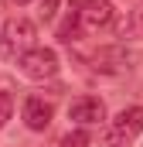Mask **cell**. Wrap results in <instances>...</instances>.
Here are the masks:
<instances>
[{
    "instance_id": "obj_3",
    "label": "cell",
    "mask_w": 143,
    "mask_h": 147,
    "mask_svg": "<svg viewBox=\"0 0 143 147\" xmlns=\"http://www.w3.org/2000/svg\"><path fill=\"white\" fill-rule=\"evenodd\" d=\"M116 21V7L109 3V0H85L82 3V10H78V24L85 28V31H102Z\"/></svg>"
},
{
    "instance_id": "obj_10",
    "label": "cell",
    "mask_w": 143,
    "mask_h": 147,
    "mask_svg": "<svg viewBox=\"0 0 143 147\" xmlns=\"http://www.w3.org/2000/svg\"><path fill=\"white\" fill-rule=\"evenodd\" d=\"M58 3H61V0H37V14H41L44 21H51V17L58 14Z\"/></svg>"
},
{
    "instance_id": "obj_5",
    "label": "cell",
    "mask_w": 143,
    "mask_h": 147,
    "mask_svg": "<svg viewBox=\"0 0 143 147\" xmlns=\"http://www.w3.org/2000/svg\"><path fill=\"white\" fill-rule=\"evenodd\" d=\"M51 103H44V99H37V96H27L24 99V123H27V130H44L48 123H51Z\"/></svg>"
},
{
    "instance_id": "obj_7",
    "label": "cell",
    "mask_w": 143,
    "mask_h": 147,
    "mask_svg": "<svg viewBox=\"0 0 143 147\" xmlns=\"http://www.w3.org/2000/svg\"><path fill=\"white\" fill-rule=\"evenodd\" d=\"M99 147H133V137H126V134H119V130H112V127H109Z\"/></svg>"
},
{
    "instance_id": "obj_8",
    "label": "cell",
    "mask_w": 143,
    "mask_h": 147,
    "mask_svg": "<svg viewBox=\"0 0 143 147\" xmlns=\"http://www.w3.org/2000/svg\"><path fill=\"white\" fill-rule=\"evenodd\" d=\"M61 147H92V140H89L85 130H68V134L61 137Z\"/></svg>"
},
{
    "instance_id": "obj_6",
    "label": "cell",
    "mask_w": 143,
    "mask_h": 147,
    "mask_svg": "<svg viewBox=\"0 0 143 147\" xmlns=\"http://www.w3.org/2000/svg\"><path fill=\"white\" fill-rule=\"evenodd\" d=\"M112 130H119V134H126V137L143 134V106H130V110H123L116 120H112Z\"/></svg>"
},
{
    "instance_id": "obj_11",
    "label": "cell",
    "mask_w": 143,
    "mask_h": 147,
    "mask_svg": "<svg viewBox=\"0 0 143 147\" xmlns=\"http://www.w3.org/2000/svg\"><path fill=\"white\" fill-rule=\"evenodd\" d=\"M130 31L143 38V3L136 7V10H133V21H130Z\"/></svg>"
},
{
    "instance_id": "obj_9",
    "label": "cell",
    "mask_w": 143,
    "mask_h": 147,
    "mask_svg": "<svg viewBox=\"0 0 143 147\" xmlns=\"http://www.w3.org/2000/svg\"><path fill=\"white\" fill-rule=\"evenodd\" d=\"M10 113H14V96L10 92H0V127L10 120Z\"/></svg>"
},
{
    "instance_id": "obj_4",
    "label": "cell",
    "mask_w": 143,
    "mask_h": 147,
    "mask_svg": "<svg viewBox=\"0 0 143 147\" xmlns=\"http://www.w3.org/2000/svg\"><path fill=\"white\" fill-rule=\"evenodd\" d=\"M68 120L75 123H82V127H89V123H102L106 120V106H102V99H75L68 106Z\"/></svg>"
},
{
    "instance_id": "obj_12",
    "label": "cell",
    "mask_w": 143,
    "mask_h": 147,
    "mask_svg": "<svg viewBox=\"0 0 143 147\" xmlns=\"http://www.w3.org/2000/svg\"><path fill=\"white\" fill-rule=\"evenodd\" d=\"M14 3H31V0H14Z\"/></svg>"
},
{
    "instance_id": "obj_2",
    "label": "cell",
    "mask_w": 143,
    "mask_h": 147,
    "mask_svg": "<svg viewBox=\"0 0 143 147\" xmlns=\"http://www.w3.org/2000/svg\"><path fill=\"white\" fill-rule=\"evenodd\" d=\"M17 65H21V72L27 75V79L44 82V79H51V75L58 72V55L51 48H31V51H24L17 58Z\"/></svg>"
},
{
    "instance_id": "obj_1",
    "label": "cell",
    "mask_w": 143,
    "mask_h": 147,
    "mask_svg": "<svg viewBox=\"0 0 143 147\" xmlns=\"http://www.w3.org/2000/svg\"><path fill=\"white\" fill-rule=\"evenodd\" d=\"M37 28L27 17H14L3 24V34H0V58H21L24 51L34 48Z\"/></svg>"
}]
</instances>
